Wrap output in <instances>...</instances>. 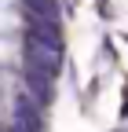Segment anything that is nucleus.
Here are the masks:
<instances>
[{"label":"nucleus","instance_id":"f257e3e1","mask_svg":"<svg viewBox=\"0 0 128 132\" xmlns=\"http://www.w3.org/2000/svg\"><path fill=\"white\" fill-rule=\"evenodd\" d=\"M26 52H29V62L33 66H40V70H48V73H59V66H62V40H59V33L29 29Z\"/></svg>","mask_w":128,"mask_h":132},{"label":"nucleus","instance_id":"f03ea898","mask_svg":"<svg viewBox=\"0 0 128 132\" xmlns=\"http://www.w3.org/2000/svg\"><path fill=\"white\" fill-rule=\"evenodd\" d=\"M51 77H55V73L40 70V66H33V62L26 66V95L33 99L37 106H44L48 99H51V92H55V88H51Z\"/></svg>","mask_w":128,"mask_h":132}]
</instances>
